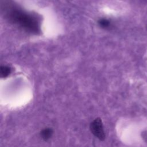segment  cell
<instances>
[{
	"label": "cell",
	"mask_w": 147,
	"mask_h": 147,
	"mask_svg": "<svg viewBox=\"0 0 147 147\" xmlns=\"http://www.w3.org/2000/svg\"><path fill=\"white\" fill-rule=\"evenodd\" d=\"M10 11V17L15 21L19 22L31 31L38 30L37 21L34 17L24 13L17 9H12Z\"/></svg>",
	"instance_id": "1"
},
{
	"label": "cell",
	"mask_w": 147,
	"mask_h": 147,
	"mask_svg": "<svg viewBox=\"0 0 147 147\" xmlns=\"http://www.w3.org/2000/svg\"><path fill=\"white\" fill-rule=\"evenodd\" d=\"M90 130L92 133L100 140H103L105 138L102 122L99 118H96L91 123Z\"/></svg>",
	"instance_id": "2"
},
{
	"label": "cell",
	"mask_w": 147,
	"mask_h": 147,
	"mask_svg": "<svg viewBox=\"0 0 147 147\" xmlns=\"http://www.w3.org/2000/svg\"><path fill=\"white\" fill-rule=\"evenodd\" d=\"M52 134H53V131L51 129H49V128L44 129L41 131V133H40L41 137L45 140H47L50 138Z\"/></svg>",
	"instance_id": "3"
}]
</instances>
